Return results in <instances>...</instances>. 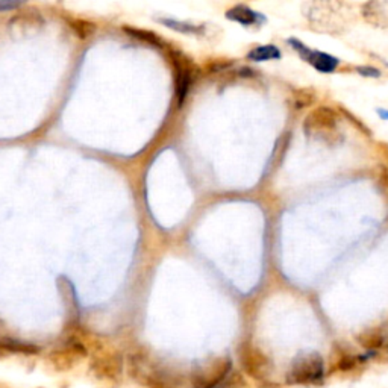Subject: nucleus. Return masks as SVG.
Returning <instances> with one entry per match:
<instances>
[{"label":"nucleus","mask_w":388,"mask_h":388,"mask_svg":"<svg viewBox=\"0 0 388 388\" xmlns=\"http://www.w3.org/2000/svg\"><path fill=\"white\" fill-rule=\"evenodd\" d=\"M84 357H87V349L79 343H72L67 345V347L64 349L55 350L50 355V361L56 370L64 372L67 369L75 367Z\"/></svg>","instance_id":"nucleus-7"},{"label":"nucleus","mask_w":388,"mask_h":388,"mask_svg":"<svg viewBox=\"0 0 388 388\" xmlns=\"http://www.w3.org/2000/svg\"><path fill=\"white\" fill-rule=\"evenodd\" d=\"M238 361L242 370L257 382H266L271 372V362L269 357L252 341H243L238 346Z\"/></svg>","instance_id":"nucleus-4"},{"label":"nucleus","mask_w":388,"mask_h":388,"mask_svg":"<svg viewBox=\"0 0 388 388\" xmlns=\"http://www.w3.org/2000/svg\"><path fill=\"white\" fill-rule=\"evenodd\" d=\"M341 117L338 109L322 105L311 109L306 114L303 119V131L306 135H314V134H325L329 131H334Z\"/></svg>","instance_id":"nucleus-6"},{"label":"nucleus","mask_w":388,"mask_h":388,"mask_svg":"<svg viewBox=\"0 0 388 388\" xmlns=\"http://www.w3.org/2000/svg\"><path fill=\"white\" fill-rule=\"evenodd\" d=\"M303 16L311 26L320 32L340 33L345 31L346 20L337 4L328 2H306L302 6Z\"/></svg>","instance_id":"nucleus-2"},{"label":"nucleus","mask_w":388,"mask_h":388,"mask_svg":"<svg viewBox=\"0 0 388 388\" xmlns=\"http://www.w3.org/2000/svg\"><path fill=\"white\" fill-rule=\"evenodd\" d=\"M378 173H379V184H381V188H382V191L385 193V196L388 198V167L381 166Z\"/></svg>","instance_id":"nucleus-20"},{"label":"nucleus","mask_w":388,"mask_h":388,"mask_svg":"<svg viewBox=\"0 0 388 388\" xmlns=\"http://www.w3.org/2000/svg\"><path fill=\"white\" fill-rule=\"evenodd\" d=\"M247 58L252 61H267V60H279L281 52L275 45H259L252 52L247 53Z\"/></svg>","instance_id":"nucleus-14"},{"label":"nucleus","mask_w":388,"mask_h":388,"mask_svg":"<svg viewBox=\"0 0 388 388\" xmlns=\"http://www.w3.org/2000/svg\"><path fill=\"white\" fill-rule=\"evenodd\" d=\"M317 99V93L313 87H302L293 91L291 95V102L293 107L296 109H303V108H310Z\"/></svg>","instance_id":"nucleus-13"},{"label":"nucleus","mask_w":388,"mask_h":388,"mask_svg":"<svg viewBox=\"0 0 388 388\" xmlns=\"http://www.w3.org/2000/svg\"><path fill=\"white\" fill-rule=\"evenodd\" d=\"M170 60H172V64L175 68V84H176L175 90H176L178 105L180 107L187 99L188 91L199 72V67L193 63L190 56L182 53L178 49L170 50Z\"/></svg>","instance_id":"nucleus-5"},{"label":"nucleus","mask_w":388,"mask_h":388,"mask_svg":"<svg viewBox=\"0 0 388 388\" xmlns=\"http://www.w3.org/2000/svg\"><path fill=\"white\" fill-rule=\"evenodd\" d=\"M361 17L374 28H388V2H366L361 5Z\"/></svg>","instance_id":"nucleus-9"},{"label":"nucleus","mask_w":388,"mask_h":388,"mask_svg":"<svg viewBox=\"0 0 388 388\" xmlns=\"http://www.w3.org/2000/svg\"><path fill=\"white\" fill-rule=\"evenodd\" d=\"M40 349L29 343H23V341L13 340V338H0V357L9 355V353H21V355H36Z\"/></svg>","instance_id":"nucleus-11"},{"label":"nucleus","mask_w":388,"mask_h":388,"mask_svg":"<svg viewBox=\"0 0 388 388\" xmlns=\"http://www.w3.org/2000/svg\"><path fill=\"white\" fill-rule=\"evenodd\" d=\"M231 64H232L231 60H214L212 63L207 64V70L208 72H217V70H220V68L230 67Z\"/></svg>","instance_id":"nucleus-19"},{"label":"nucleus","mask_w":388,"mask_h":388,"mask_svg":"<svg viewBox=\"0 0 388 388\" xmlns=\"http://www.w3.org/2000/svg\"><path fill=\"white\" fill-rule=\"evenodd\" d=\"M358 345L366 349V350H378L381 349L384 345H385V334L384 330L378 329V328H369V329H364L361 330V333L355 337Z\"/></svg>","instance_id":"nucleus-10"},{"label":"nucleus","mask_w":388,"mask_h":388,"mask_svg":"<svg viewBox=\"0 0 388 388\" xmlns=\"http://www.w3.org/2000/svg\"><path fill=\"white\" fill-rule=\"evenodd\" d=\"M338 112H341V114H343V116L346 117V119H349V120H352V123L353 124H355V126L361 131V132H364V134H366V135H372V131L366 126V124H364L360 119H357L355 116H353V114L347 109V108H345V107H340V109H338Z\"/></svg>","instance_id":"nucleus-18"},{"label":"nucleus","mask_w":388,"mask_h":388,"mask_svg":"<svg viewBox=\"0 0 388 388\" xmlns=\"http://www.w3.org/2000/svg\"><path fill=\"white\" fill-rule=\"evenodd\" d=\"M361 357L358 355H353V353H349V352H345V353H341L337 364H335V367L340 370V372H350L353 369H357L360 366V362H361Z\"/></svg>","instance_id":"nucleus-16"},{"label":"nucleus","mask_w":388,"mask_h":388,"mask_svg":"<svg viewBox=\"0 0 388 388\" xmlns=\"http://www.w3.org/2000/svg\"><path fill=\"white\" fill-rule=\"evenodd\" d=\"M290 43L294 44L296 52H299L302 58L308 64H311L313 67H316L318 72L330 73V72H334L335 68H337V65H338V60L337 58H333V56H329V55L322 53V52H316V50L308 49V48H305V45L302 43H299V41L291 40Z\"/></svg>","instance_id":"nucleus-8"},{"label":"nucleus","mask_w":388,"mask_h":388,"mask_svg":"<svg viewBox=\"0 0 388 388\" xmlns=\"http://www.w3.org/2000/svg\"><path fill=\"white\" fill-rule=\"evenodd\" d=\"M163 23H166L168 28H173L179 32H185V33H198L200 31V28L188 25V23H179V21H173V20H163Z\"/></svg>","instance_id":"nucleus-17"},{"label":"nucleus","mask_w":388,"mask_h":388,"mask_svg":"<svg viewBox=\"0 0 388 388\" xmlns=\"http://www.w3.org/2000/svg\"><path fill=\"white\" fill-rule=\"evenodd\" d=\"M226 17L230 20L242 23L243 26H250L259 20V16L255 13V11L250 9L246 5H237V6L231 8L226 13Z\"/></svg>","instance_id":"nucleus-12"},{"label":"nucleus","mask_w":388,"mask_h":388,"mask_svg":"<svg viewBox=\"0 0 388 388\" xmlns=\"http://www.w3.org/2000/svg\"><path fill=\"white\" fill-rule=\"evenodd\" d=\"M230 357H215L194 369L190 382L193 388H220L232 373Z\"/></svg>","instance_id":"nucleus-3"},{"label":"nucleus","mask_w":388,"mask_h":388,"mask_svg":"<svg viewBox=\"0 0 388 388\" xmlns=\"http://www.w3.org/2000/svg\"><path fill=\"white\" fill-rule=\"evenodd\" d=\"M124 31H126L128 33H131L134 38H139L141 41H146V43H149L152 45H156V48H163V45H164V41L159 38V36H156L155 32L144 31V29H136V28H124Z\"/></svg>","instance_id":"nucleus-15"},{"label":"nucleus","mask_w":388,"mask_h":388,"mask_svg":"<svg viewBox=\"0 0 388 388\" xmlns=\"http://www.w3.org/2000/svg\"><path fill=\"white\" fill-rule=\"evenodd\" d=\"M325 381V361L318 352H306L296 357L287 373L290 385H320Z\"/></svg>","instance_id":"nucleus-1"},{"label":"nucleus","mask_w":388,"mask_h":388,"mask_svg":"<svg viewBox=\"0 0 388 388\" xmlns=\"http://www.w3.org/2000/svg\"><path fill=\"white\" fill-rule=\"evenodd\" d=\"M21 2H0V11H6V9H14L21 6Z\"/></svg>","instance_id":"nucleus-21"}]
</instances>
